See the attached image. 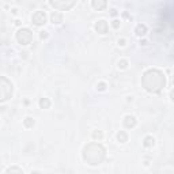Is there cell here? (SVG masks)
I'll use <instances>...</instances> for the list:
<instances>
[{"label":"cell","instance_id":"6da1fadb","mask_svg":"<svg viewBox=\"0 0 174 174\" xmlns=\"http://www.w3.org/2000/svg\"><path fill=\"white\" fill-rule=\"evenodd\" d=\"M166 85V76L162 71L151 68L141 76V86L150 93H159Z\"/></svg>","mask_w":174,"mask_h":174},{"label":"cell","instance_id":"7a4b0ae2","mask_svg":"<svg viewBox=\"0 0 174 174\" xmlns=\"http://www.w3.org/2000/svg\"><path fill=\"white\" fill-rule=\"evenodd\" d=\"M105 156H106V150L99 143H89L83 148V159L91 166L102 163Z\"/></svg>","mask_w":174,"mask_h":174},{"label":"cell","instance_id":"3957f363","mask_svg":"<svg viewBox=\"0 0 174 174\" xmlns=\"http://www.w3.org/2000/svg\"><path fill=\"white\" fill-rule=\"evenodd\" d=\"M12 93H14V86L10 80H8L6 76H1V86H0V95H1V102L7 101L8 98L12 97Z\"/></svg>","mask_w":174,"mask_h":174},{"label":"cell","instance_id":"277c9868","mask_svg":"<svg viewBox=\"0 0 174 174\" xmlns=\"http://www.w3.org/2000/svg\"><path fill=\"white\" fill-rule=\"evenodd\" d=\"M16 40L21 45H29L33 41V33L27 27H22L16 31Z\"/></svg>","mask_w":174,"mask_h":174},{"label":"cell","instance_id":"5b68a950","mask_svg":"<svg viewBox=\"0 0 174 174\" xmlns=\"http://www.w3.org/2000/svg\"><path fill=\"white\" fill-rule=\"evenodd\" d=\"M49 4L59 11H68L70 8H72L76 4V1H50Z\"/></svg>","mask_w":174,"mask_h":174},{"label":"cell","instance_id":"8992f818","mask_svg":"<svg viewBox=\"0 0 174 174\" xmlns=\"http://www.w3.org/2000/svg\"><path fill=\"white\" fill-rule=\"evenodd\" d=\"M31 22L36 25V26H42L46 22V14L44 11H36L31 15Z\"/></svg>","mask_w":174,"mask_h":174},{"label":"cell","instance_id":"52a82bcc","mask_svg":"<svg viewBox=\"0 0 174 174\" xmlns=\"http://www.w3.org/2000/svg\"><path fill=\"white\" fill-rule=\"evenodd\" d=\"M95 30L97 33L99 34H106L107 30H109V26H107V22L106 21H104V19H99V21H97L95 22Z\"/></svg>","mask_w":174,"mask_h":174},{"label":"cell","instance_id":"ba28073f","mask_svg":"<svg viewBox=\"0 0 174 174\" xmlns=\"http://www.w3.org/2000/svg\"><path fill=\"white\" fill-rule=\"evenodd\" d=\"M124 126L125 128H128V129H132V128H135L136 126V124H137V120H136V117L135 116H131V114H128V116H125L124 117Z\"/></svg>","mask_w":174,"mask_h":174},{"label":"cell","instance_id":"9c48e42d","mask_svg":"<svg viewBox=\"0 0 174 174\" xmlns=\"http://www.w3.org/2000/svg\"><path fill=\"white\" fill-rule=\"evenodd\" d=\"M50 21H52L53 25H60L63 22V14L59 11H53L52 15H50Z\"/></svg>","mask_w":174,"mask_h":174},{"label":"cell","instance_id":"30bf717a","mask_svg":"<svg viewBox=\"0 0 174 174\" xmlns=\"http://www.w3.org/2000/svg\"><path fill=\"white\" fill-rule=\"evenodd\" d=\"M91 6H93L94 10H97V11H102L104 8H106L107 3L105 1V0H94V1H91Z\"/></svg>","mask_w":174,"mask_h":174},{"label":"cell","instance_id":"8fae6325","mask_svg":"<svg viewBox=\"0 0 174 174\" xmlns=\"http://www.w3.org/2000/svg\"><path fill=\"white\" fill-rule=\"evenodd\" d=\"M135 33H136L137 37H143V36L147 34V26L144 23H139L136 26V29H135Z\"/></svg>","mask_w":174,"mask_h":174},{"label":"cell","instance_id":"7c38bea8","mask_svg":"<svg viewBox=\"0 0 174 174\" xmlns=\"http://www.w3.org/2000/svg\"><path fill=\"white\" fill-rule=\"evenodd\" d=\"M38 105H40L41 109H49V107H50V105H52V102H50V99H49V98H40V101H38Z\"/></svg>","mask_w":174,"mask_h":174},{"label":"cell","instance_id":"4fadbf2b","mask_svg":"<svg viewBox=\"0 0 174 174\" xmlns=\"http://www.w3.org/2000/svg\"><path fill=\"white\" fill-rule=\"evenodd\" d=\"M143 146L147 147V148L154 147V146H155V139H154L152 136H146L144 140H143Z\"/></svg>","mask_w":174,"mask_h":174},{"label":"cell","instance_id":"5bb4252c","mask_svg":"<svg viewBox=\"0 0 174 174\" xmlns=\"http://www.w3.org/2000/svg\"><path fill=\"white\" fill-rule=\"evenodd\" d=\"M117 140L120 143H126L128 141V134H126L125 131H119L117 132Z\"/></svg>","mask_w":174,"mask_h":174},{"label":"cell","instance_id":"9a60e30c","mask_svg":"<svg viewBox=\"0 0 174 174\" xmlns=\"http://www.w3.org/2000/svg\"><path fill=\"white\" fill-rule=\"evenodd\" d=\"M6 174H23V171L18 166H10L7 169V171H6Z\"/></svg>","mask_w":174,"mask_h":174},{"label":"cell","instance_id":"2e32d148","mask_svg":"<svg viewBox=\"0 0 174 174\" xmlns=\"http://www.w3.org/2000/svg\"><path fill=\"white\" fill-rule=\"evenodd\" d=\"M91 136H93V139H94V140H97V141H101L102 139H104V134H102V131H98V129L93 131Z\"/></svg>","mask_w":174,"mask_h":174},{"label":"cell","instance_id":"e0dca14e","mask_svg":"<svg viewBox=\"0 0 174 174\" xmlns=\"http://www.w3.org/2000/svg\"><path fill=\"white\" fill-rule=\"evenodd\" d=\"M36 121H34L33 117H26V119L23 120V125L26 126V128H33Z\"/></svg>","mask_w":174,"mask_h":174},{"label":"cell","instance_id":"ac0fdd59","mask_svg":"<svg viewBox=\"0 0 174 174\" xmlns=\"http://www.w3.org/2000/svg\"><path fill=\"white\" fill-rule=\"evenodd\" d=\"M119 68L120 70H126V68H128V60H125V59L120 60L119 61Z\"/></svg>","mask_w":174,"mask_h":174},{"label":"cell","instance_id":"d6986e66","mask_svg":"<svg viewBox=\"0 0 174 174\" xmlns=\"http://www.w3.org/2000/svg\"><path fill=\"white\" fill-rule=\"evenodd\" d=\"M106 87H107V85L105 83V82H99V83L97 85V90H98V91H105Z\"/></svg>","mask_w":174,"mask_h":174},{"label":"cell","instance_id":"ffe728a7","mask_svg":"<svg viewBox=\"0 0 174 174\" xmlns=\"http://www.w3.org/2000/svg\"><path fill=\"white\" fill-rule=\"evenodd\" d=\"M112 26L114 27V29H119L120 27V21L119 19H113V21H112Z\"/></svg>","mask_w":174,"mask_h":174},{"label":"cell","instance_id":"44dd1931","mask_svg":"<svg viewBox=\"0 0 174 174\" xmlns=\"http://www.w3.org/2000/svg\"><path fill=\"white\" fill-rule=\"evenodd\" d=\"M40 38H41V40H45V38H48V33H46V31H41Z\"/></svg>","mask_w":174,"mask_h":174},{"label":"cell","instance_id":"7402d4cb","mask_svg":"<svg viewBox=\"0 0 174 174\" xmlns=\"http://www.w3.org/2000/svg\"><path fill=\"white\" fill-rule=\"evenodd\" d=\"M125 42H126V41L124 40V38H119V45H120V46H124Z\"/></svg>","mask_w":174,"mask_h":174},{"label":"cell","instance_id":"603a6c76","mask_svg":"<svg viewBox=\"0 0 174 174\" xmlns=\"http://www.w3.org/2000/svg\"><path fill=\"white\" fill-rule=\"evenodd\" d=\"M110 15H112V16H116V15H117V10H114V8L110 10Z\"/></svg>","mask_w":174,"mask_h":174},{"label":"cell","instance_id":"cb8c5ba5","mask_svg":"<svg viewBox=\"0 0 174 174\" xmlns=\"http://www.w3.org/2000/svg\"><path fill=\"white\" fill-rule=\"evenodd\" d=\"M170 98H171V101H173V102H174V89L170 91Z\"/></svg>","mask_w":174,"mask_h":174},{"label":"cell","instance_id":"d4e9b609","mask_svg":"<svg viewBox=\"0 0 174 174\" xmlns=\"http://www.w3.org/2000/svg\"><path fill=\"white\" fill-rule=\"evenodd\" d=\"M31 174H42V173H41V171H38V170H33V171H31Z\"/></svg>","mask_w":174,"mask_h":174},{"label":"cell","instance_id":"484cf974","mask_svg":"<svg viewBox=\"0 0 174 174\" xmlns=\"http://www.w3.org/2000/svg\"><path fill=\"white\" fill-rule=\"evenodd\" d=\"M140 44H141V45H147V41H146V40H141Z\"/></svg>","mask_w":174,"mask_h":174}]
</instances>
